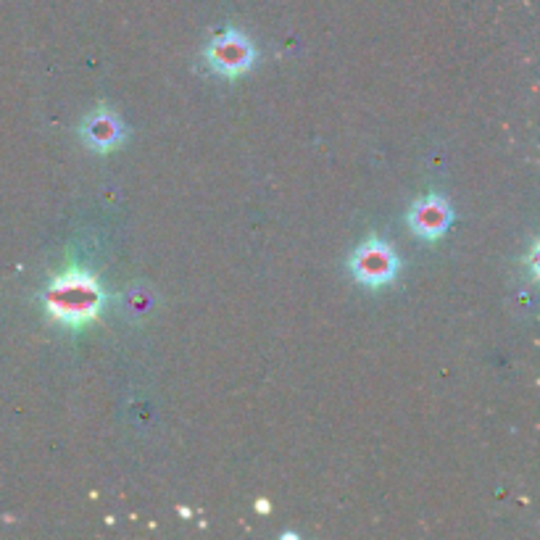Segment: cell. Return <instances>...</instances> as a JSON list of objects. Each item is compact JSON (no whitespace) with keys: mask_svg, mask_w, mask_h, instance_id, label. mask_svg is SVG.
I'll return each instance as SVG.
<instances>
[{"mask_svg":"<svg viewBox=\"0 0 540 540\" xmlns=\"http://www.w3.org/2000/svg\"><path fill=\"white\" fill-rule=\"evenodd\" d=\"M82 137L85 143L95 151H111L116 145L122 143L124 127L122 119L111 111H95L93 116H87L82 124Z\"/></svg>","mask_w":540,"mask_h":540,"instance_id":"cell-5","label":"cell"},{"mask_svg":"<svg viewBox=\"0 0 540 540\" xmlns=\"http://www.w3.org/2000/svg\"><path fill=\"white\" fill-rule=\"evenodd\" d=\"M448 222H451V209L438 195H430L425 201H419L411 211V230L425 240L440 238L448 230Z\"/></svg>","mask_w":540,"mask_h":540,"instance_id":"cell-4","label":"cell"},{"mask_svg":"<svg viewBox=\"0 0 540 540\" xmlns=\"http://www.w3.org/2000/svg\"><path fill=\"white\" fill-rule=\"evenodd\" d=\"M206 58H209L214 72L238 77V74L251 69L256 53H253V45L248 43V37L238 35V32H227V35H219L209 45V56Z\"/></svg>","mask_w":540,"mask_h":540,"instance_id":"cell-3","label":"cell"},{"mask_svg":"<svg viewBox=\"0 0 540 540\" xmlns=\"http://www.w3.org/2000/svg\"><path fill=\"white\" fill-rule=\"evenodd\" d=\"M48 314L56 322L80 327L85 322H93L103 309V290L93 274L82 269H69L48 288Z\"/></svg>","mask_w":540,"mask_h":540,"instance_id":"cell-1","label":"cell"},{"mask_svg":"<svg viewBox=\"0 0 540 540\" xmlns=\"http://www.w3.org/2000/svg\"><path fill=\"white\" fill-rule=\"evenodd\" d=\"M351 269L356 274V280L375 288V285H385V282L396 277L398 256L388 243L372 238L364 245H359V251L353 253Z\"/></svg>","mask_w":540,"mask_h":540,"instance_id":"cell-2","label":"cell"}]
</instances>
